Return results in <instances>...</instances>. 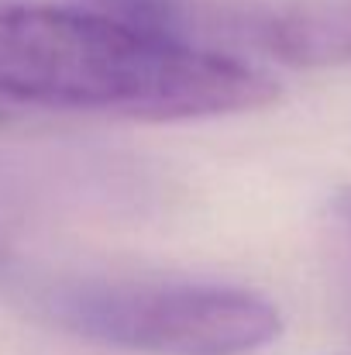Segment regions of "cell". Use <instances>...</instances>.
Segmentation results:
<instances>
[{
  "label": "cell",
  "instance_id": "obj_5",
  "mask_svg": "<svg viewBox=\"0 0 351 355\" xmlns=\"http://www.w3.org/2000/svg\"><path fill=\"white\" fill-rule=\"evenodd\" d=\"M3 121H7V111H3V107H0V124H3Z\"/></svg>",
  "mask_w": 351,
  "mask_h": 355
},
{
  "label": "cell",
  "instance_id": "obj_3",
  "mask_svg": "<svg viewBox=\"0 0 351 355\" xmlns=\"http://www.w3.org/2000/svg\"><path fill=\"white\" fill-rule=\"evenodd\" d=\"M90 10H100L107 17H117L124 24L169 35V38H186L197 24V7L193 0H83Z\"/></svg>",
  "mask_w": 351,
  "mask_h": 355
},
{
  "label": "cell",
  "instance_id": "obj_2",
  "mask_svg": "<svg viewBox=\"0 0 351 355\" xmlns=\"http://www.w3.org/2000/svg\"><path fill=\"white\" fill-rule=\"evenodd\" d=\"M42 311L80 338L148 355H251L282 331L276 304L251 290L169 276L66 279Z\"/></svg>",
  "mask_w": 351,
  "mask_h": 355
},
{
  "label": "cell",
  "instance_id": "obj_1",
  "mask_svg": "<svg viewBox=\"0 0 351 355\" xmlns=\"http://www.w3.org/2000/svg\"><path fill=\"white\" fill-rule=\"evenodd\" d=\"M0 97L138 121L244 114L279 83L228 52L90 7H0Z\"/></svg>",
  "mask_w": 351,
  "mask_h": 355
},
{
  "label": "cell",
  "instance_id": "obj_4",
  "mask_svg": "<svg viewBox=\"0 0 351 355\" xmlns=\"http://www.w3.org/2000/svg\"><path fill=\"white\" fill-rule=\"evenodd\" d=\"M331 214H334L338 235H341V241H345V255H348V262H351V187H345V190L334 197Z\"/></svg>",
  "mask_w": 351,
  "mask_h": 355
}]
</instances>
